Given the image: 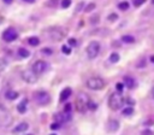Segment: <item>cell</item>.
Here are the masks:
<instances>
[{
    "instance_id": "obj_43",
    "label": "cell",
    "mask_w": 154,
    "mask_h": 135,
    "mask_svg": "<svg viewBox=\"0 0 154 135\" xmlns=\"http://www.w3.org/2000/svg\"><path fill=\"white\" fill-rule=\"evenodd\" d=\"M152 2H153V4H154V0H152Z\"/></svg>"
},
{
    "instance_id": "obj_25",
    "label": "cell",
    "mask_w": 154,
    "mask_h": 135,
    "mask_svg": "<svg viewBox=\"0 0 154 135\" xmlns=\"http://www.w3.org/2000/svg\"><path fill=\"white\" fill-rule=\"evenodd\" d=\"M57 5H58V0H49L47 2V6L48 7H55Z\"/></svg>"
},
{
    "instance_id": "obj_14",
    "label": "cell",
    "mask_w": 154,
    "mask_h": 135,
    "mask_svg": "<svg viewBox=\"0 0 154 135\" xmlns=\"http://www.w3.org/2000/svg\"><path fill=\"white\" fill-rule=\"evenodd\" d=\"M6 98L10 99V100H14L18 98V93L14 92V90H7L6 92Z\"/></svg>"
},
{
    "instance_id": "obj_13",
    "label": "cell",
    "mask_w": 154,
    "mask_h": 135,
    "mask_svg": "<svg viewBox=\"0 0 154 135\" xmlns=\"http://www.w3.org/2000/svg\"><path fill=\"white\" fill-rule=\"evenodd\" d=\"M17 110H18L19 113H25V112H26V99H24L22 102L18 104Z\"/></svg>"
},
{
    "instance_id": "obj_17",
    "label": "cell",
    "mask_w": 154,
    "mask_h": 135,
    "mask_svg": "<svg viewBox=\"0 0 154 135\" xmlns=\"http://www.w3.org/2000/svg\"><path fill=\"white\" fill-rule=\"evenodd\" d=\"M122 41H123V42H125V43H134V42H135V39H134V36L124 35V36L122 37Z\"/></svg>"
},
{
    "instance_id": "obj_3",
    "label": "cell",
    "mask_w": 154,
    "mask_h": 135,
    "mask_svg": "<svg viewBox=\"0 0 154 135\" xmlns=\"http://www.w3.org/2000/svg\"><path fill=\"white\" fill-rule=\"evenodd\" d=\"M87 86L93 90H100L105 87V81L100 77H90L87 81Z\"/></svg>"
},
{
    "instance_id": "obj_33",
    "label": "cell",
    "mask_w": 154,
    "mask_h": 135,
    "mask_svg": "<svg viewBox=\"0 0 154 135\" xmlns=\"http://www.w3.org/2000/svg\"><path fill=\"white\" fill-rule=\"evenodd\" d=\"M97 19H99V16H94V17H91V18H90V23H91V24H95V23H97V22H99Z\"/></svg>"
},
{
    "instance_id": "obj_32",
    "label": "cell",
    "mask_w": 154,
    "mask_h": 135,
    "mask_svg": "<svg viewBox=\"0 0 154 135\" xmlns=\"http://www.w3.org/2000/svg\"><path fill=\"white\" fill-rule=\"evenodd\" d=\"M69 45H70V46H76V45H77V42H76V39H73V37H70V39H69Z\"/></svg>"
},
{
    "instance_id": "obj_15",
    "label": "cell",
    "mask_w": 154,
    "mask_h": 135,
    "mask_svg": "<svg viewBox=\"0 0 154 135\" xmlns=\"http://www.w3.org/2000/svg\"><path fill=\"white\" fill-rule=\"evenodd\" d=\"M28 43H29L30 46H37V45L40 43V40H38V37H36V36H31V37L28 39Z\"/></svg>"
},
{
    "instance_id": "obj_12",
    "label": "cell",
    "mask_w": 154,
    "mask_h": 135,
    "mask_svg": "<svg viewBox=\"0 0 154 135\" xmlns=\"http://www.w3.org/2000/svg\"><path fill=\"white\" fill-rule=\"evenodd\" d=\"M124 84H125L128 88H134V86H135V81H134L132 77H130V76H125V77H124Z\"/></svg>"
},
{
    "instance_id": "obj_30",
    "label": "cell",
    "mask_w": 154,
    "mask_h": 135,
    "mask_svg": "<svg viewBox=\"0 0 154 135\" xmlns=\"http://www.w3.org/2000/svg\"><path fill=\"white\" fill-rule=\"evenodd\" d=\"M116 88H117V90H118L119 93H122V92H123V88H124V84H123V83H117V84H116Z\"/></svg>"
},
{
    "instance_id": "obj_31",
    "label": "cell",
    "mask_w": 154,
    "mask_h": 135,
    "mask_svg": "<svg viewBox=\"0 0 154 135\" xmlns=\"http://www.w3.org/2000/svg\"><path fill=\"white\" fill-rule=\"evenodd\" d=\"M60 128V123L58 122V123H53L52 125H51V129L52 130H57V129H59Z\"/></svg>"
},
{
    "instance_id": "obj_6",
    "label": "cell",
    "mask_w": 154,
    "mask_h": 135,
    "mask_svg": "<svg viewBox=\"0 0 154 135\" xmlns=\"http://www.w3.org/2000/svg\"><path fill=\"white\" fill-rule=\"evenodd\" d=\"M22 78L26 83H35L37 81V74L34 72L32 70H24L22 72Z\"/></svg>"
},
{
    "instance_id": "obj_24",
    "label": "cell",
    "mask_w": 154,
    "mask_h": 135,
    "mask_svg": "<svg viewBox=\"0 0 154 135\" xmlns=\"http://www.w3.org/2000/svg\"><path fill=\"white\" fill-rule=\"evenodd\" d=\"M61 51H63L64 54H70V53H71V48H70L69 46H66V45H64V46L61 47Z\"/></svg>"
},
{
    "instance_id": "obj_16",
    "label": "cell",
    "mask_w": 154,
    "mask_h": 135,
    "mask_svg": "<svg viewBox=\"0 0 154 135\" xmlns=\"http://www.w3.org/2000/svg\"><path fill=\"white\" fill-rule=\"evenodd\" d=\"M108 127H109V130H117L118 129V127H119V123H118V121H114V119H111L109 121V123H108Z\"/></svg>"
},
{
    "instance_id": "obj_26",
    "label": "cell",
    "mask_w": 154,
    "mask_h": 135,
    "mask_svg": "<svg viewBox=\"0 0 154 135\" xmlns=\"http://www.w3.org/2000/svg\"><path fill=\"white\" fill-rule=\"evenodd\" d=\"M96 107H97V105L94 104V102H91V101L89 100V102H88V108H90L91 111H94V110H96Z\"/></svg>"
},
{
    "instance_id": "obj_23",
    "label": "cell",
    "mask_w": 154,
    "mask_h": 135,
    "mask_svg": "<svg viewBox=\"0 0 154 135\" xmlns=\"http://www.w3.org/2000/svg\"><path fill=\"white\" fill-rule=\"evenodd\" d=\"M60 5H61L63 8H67V7L71 5V0H61Z\"/></svg>"
},
{
    "instance_id": "obj_27",
    "label": "cell",
    "mask_w": 154,
    "mask_h": 135,
    "mask_svg": "<svg viewBox=\"0 0 154 135\" xmlns=\"http://www.w3.org/2000/svg\"><path fill=\"white\" fill-rule=\"evenodd\" d=\"M144 1H146V0H134V6H135V7H138V6L143 5Z\"/></svg>"
},
{
    "instance_id": "obj_39",
    "label": "cell",
    "mask_w": 154,
    "mask_h": 135,
    "mask_svg": "<svg viewBox=\"0 0 154 135\" xmlns=\"http://www.w3.org/2000/svg\"><path fill=\"white\" fill-rule=\"evenodd\" d=\"M25 2H30V4H32V2H35V0H24Z\"/></svg>"
},
{
    "instance_id": "obj_11",
    "label": "cell",
    "mask_w": 154,
    "mask_h": 135,
    "mask_svg": "<svg viewBox=\"0 0 154 135\" xmlns=\"http://www.w3.org/2000/svg\"><path fill=\"white\" fill-rule=\"evenodd\" d=\"M28 128H29V124L25 123V122H23V123H19V124L13 129V131H14V133H23V131L28 130Z\"/></svg>"
},
{
    "instance_id": "obj_1",
    "label": "cell",
    "mask_w": 154,
    "mask_h": 135,
    "mask_svg": "<svg viewBox=\"0 0 154 135\" xmlns=\"http://www.w3.org/2000/svg\"><path fill=\"white\" fill-rule=\"evenodd\" d=\"M124 102H125V100H124V98H123L119 93H113V94H111V96H109V99H108V106H109V108L113 110V111H117V110H119L120 107H123Z\"/></svg>"
},
{
    "instance_id": "obj_10",
    "label": "cell",
    "mask_w": 154,
    "mask_h": 135,
    "mask_svg": "<svg viewBox=\"0 0 154 135\" xmlns=\"http://www.w3.org/2000/svg\"><path fill=\"white\" fill-rule=\"evenodd\" d=\"M72 94V89L71 88H64L60 93V101H66L67 98H70V95Z\"/></svg>"
},
{
    "instance_id": "obj_41",
    "label": "cell",
    "mask_w": 154,
    "mask_h": 135,
    "mask_svg": "<svg viewBox=\"0 0 154 135\" xmlns=\"http://www.w3.org/2000/svg\"><path fill=\"white\" fill-rule=\"evenodd\" d=\"M152 96H153V98H154V87H153V88H152Z\"/></svg>"
},
{
    "instance_id": "obj_4",
    "label": "cell",
    "mask_w": 154,
    "mask_h": 135,
    "mask_svg": "<svg viewBox=\"0 0 154 135\" xmlns=\"http://www.w3.org/2000/svg\"><path fill=\"white\" fill-rule=\"evenodd\" d=\"M100 52V43L97 41H91L89 42L88 47H87V55L89 59H94L97 57Z\"/></svg>"
},
{
    "instance_id": "obj_21",
    "label": "cell",
    "mask_w": 154,
    "mask_h": 135,
    "mask_svg": "<svg viewBox=\"0 0 154 135\" xmlns=\"http://www.w3.org/2000/svg\"><path fill=\"white\" fill-rule=\"evenodd\" d=\"M134 113V108L131 107V106H128V107H125L124 110H123V115H125V116H130V115H132Z\"/></svg>"
},
{
    "instance_id": "obj_8",
    "label": "cell",
    "mask_w": 154,
    "mask_h": 135,
    "mask_svg": "<svg viewBox=\"0 0 154 135\" xmlns=\"http://www.w3.org/2000/svg\"><path fill=\"white\" fill-rule=\"evenodd\" d=\"M47 68H48V64H47L46 61H43V60H37V61H35L34 65H32V71L36 72L37 75H40V74L45 72V71L47 70Z\"/></svg>"
},
{
    "instance_id": "obj_28",
    "label": "cell",
    "mask_w": 154,
    "mask_h": 135,
    "mask_svg": "<svg viewBox=\"0 0 154 135\" xmlns=\"http://www.w3.org/2000/svg\"><path fill=\"white\" fill-rule=\"evenodd\" d=\"M107 19H108L109 22H114L116 19H118V16H117L116 13H112V14H109V16H108V18H107Z\"/></svg>"
},
{
    "instance_id": "obj_18",
    "label": "cell",
    "mask_w": 154,
    "mask_h": 135,
    "mask_svg": "<svg viewBox=\"0 0 154 135\" xmlns=\"http://www.w3.org/2000/svg\"><path fill=\"white\" fill-rule=\"evenodd\" d=\"M129 2L128 1H122V2H119L118 4V8L119 10H122V11H126L128 8H129Z\"/></svg>"
},
{
    "instance_id": "obj_19",
    "label": "cell",
    "mask_w": 154,
    "mask_h": 135,
    "mask_svg": "<svg viewBox=\"0 0 154 135\" xmlns=\"http://www.w3.org/2000/svg\"><path fill=\"white\" fill-rule=\"evenodd\" d=\"M18 54H19L20 57H23V58H26V57L30 55V52H29L28 49H25V48H19V49H18Z\"/></svg>"
},
{
    "instance_id": "obj_34",
    "label": "cell",
    "mask_w": 154,
    "mask_h": 135,
    "mask_svg": "<svg viewBox=\"0 0 154 135\" xmlns=\"http://www.w3.org/2000/svg\"><path fill=\"white\" fill-rule=\"evenodd\" d=\"M64 111L65 112H71V104H66L64 106Z\"/></svg>"
},
{
    "instance_id": "obj_5",
    "label": "cell",
    "mask_w": 154,
    "mask_h": 135,
    "mask_svg": "<svg viewBox=\"0 0 154 135\" xmlns=\"http://www.w3.org/2000/svg\"><path fill=\"white\" fill-rule=\"evenodd\" d=\"M45 35H48V37L52 41H60L64 37V33L59 29V28H51L47 29V31L45 33Z\"/></svg>"
},
{
    "instance_id": "obj_20",
    "label": "cell",
    "mask_w": 154,
    "mask_h": 135,
    "mask_svg": "<svg viewBox=\"0 0 154 135\" xmlns=\"http://www.w3.org/2000/svg\"><path fill=\"white\" fill-rule=\"evenodd\" d=\"M118 60H119V54L116 53V52H113V53L109 55V61H111V63H117Z\"/></svg>"
},
{
    "instance_id": "obj_2",
    "label": "cell",
    "mask_w": 154,
    "mask_h": 135,
    "mask_svg": "<svg viewBox=\"0 0 154 135\" xmlns=\"http://www.w3.org/2000/svg\"><path fill=\"white\" fill-rule=\"evenodd\" d=\"M88 102H89V98L85 93H79L77 99H76V107L79 112H84L88 108Z\"/></svg>"
},
{
    "instance_id": "obj_22",
    "label": "cell",
    "mask_w": 154,
    "mask_h": 135,
    "mask_svg": "<svg viewBox=\"0 0 154 135\" xmlns=\"http://www.w3.org/2000/svg\"><path fill=\"white\" fill-rule=\"evenodd\" d=\"M95 4L94 2H90V4H88L85 7H84V12H90V11H93L94 8H95Z\"/></svg>"
},
{
    "instance_id": "obj_37",
    "label": "cell",
    "mask_w": 154,
    "mask_h": 135,
    "mask_svg": "<svg viewBox=\"0 0 154 135\" xmlns=\"http://www.w3.org/2000/svg\"><path fill=\"white\" fill-rule=\"evenodd\" d=\"M143 134H152V130H149V129H146V130H143Z\"/></svg>"
},
{
    "instance_id": "obj_35",
    "label": "cell",
    "mask_w": 154,
    "mask_h": 135,
    "mask_svg": "<svg viewBox=\"0 0 154 135\" xmlns=\"http://www.w3.org/2000/svg\"><path fill=\"white\" fill-rule=\"evenodd\" d=\"M82 7H83V2H79V4H78V6L76 7V10H75V11H76V12H79Z\"/></svg>"
},
{
    "instance_id": "obj_38",
    "label": "cell",
    "mask_w": 154,
    "mask_h": 135,
    "mask_svg": "<svg viewBox=\"0 0 154 135\" xmlns=\"http://www.w3.org/2000/svg\"><path fill=\"white\" fill-rule=\"evenodd\" d=\"M2 1H4L5 4H11V2H12V0H2Z\"/></svg>"
},
{
    "instance_id": "obj_36",
    "label": "cell",
    "mask_w": 154,
    "mask_h": 135,
    "mask_svg": "<svg viewBox=\"0 0 154 135\" xmlns=\"http://www.w3.org/2000/svg\"><path fill=\"white\" fill-rule=\"evenodd\" d=\"M124 100H125V101H126L129 105H134V104H135V101H134L132 99H129V98H128V99H124Z\"/></svg>"
},
{
    "instance_id": "obj_7",
    "label": "cell",
    "mask_w": 154,
    "mask_h": 135,
    "mask_svg": "<svg viewBox=\"0 0 154 135\" xmlns=\"http://www.w3.org/2000/svg\"><path fill=\"white\" fill-rule=\"evenodd\" d=\"M35 98H36V101H37L38 105H47L51 101V96L46 92H38V93H36L35 94Z\"/></svg>"
},
{
    "instance_id": "obj_40",
    "label": "cell",
    "mask_w": 154,
    "mask_h": 135,
    "mask_svg": "<svg viewBox=\"0 0 154 135\" xmlns=\"http://www.w3.org/2000/svg\"><path fill=\"white\" fill-rule=\"evenodd\" d=\"M150 61L154 64V55H152V57H150Z\"/></svg>"
},
{
    "instance_id": "obj_29",
    "label": "cell",
    "mask_w": 154,
    "mask_h": 135,
    "mask_svg": "<svg viewBox=\"0 0 154 135\" xmlns=\"http://www.w3.org/2000/svg\"><path fill=\"white\" fill-rule=\"evenodd\" d=\"M41 52H42L43 54H52V49H51V48H48V47L42 48V49H41Z\"/></svg>"
},
{
    "instance_id": "obj_9",
    "label": "cell",
    "mask_w": 154,
    "mask_h": 135,
    "mask_svg": "<svg viewBox=\"0 0 154 135\" xmlns=\"http://www.w3.org/2000/svg\"><path fill=\"white\" fill-rule=\"evenodd\" d=\"M17 31L14 29H6L2 34V39L7 42H11V41H14L17 39Z\"/></svg>"
},
{
    "instance_id": "obj_42",
    "label": "cell",
    "mask_w": 154,
    "mask_h": 135,
    "mask_svg": "<svg viewBox=\"0 0 154 135\" xmlns=\"http://www.w3.org/2000/svg\"><path fill=\"white\" fill-rule=\"evenodd\" d=\"M1 22H2V18H1V17H0V24H1Z\"/></svg>"
}]
</instances>
